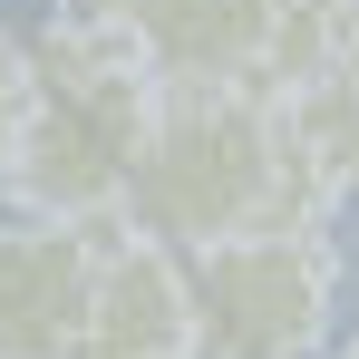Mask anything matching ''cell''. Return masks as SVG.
Returning <instances> with one entry per match:
<instances>
[{"label":"cell","mask_w":359,"mask_h":359,"mask_svg":"<svg viewBox=\"0 0 359 359\" xmlns=\"http://www.w3.org/2000/svg\"><path fill=\"white\" fill-rule=\"evenodd\" d=\"M146 117H156V68L136 59V39L117 20H59L49 39H29V117L0 184L29 214L117 224Z\"/></svg>","instance_id":"cell-1"},{"label":"cell","mask_w":359,"mask_h":359,"mask_svg":"<svg viewBox=\"0 0 359 359\" xmlns=\"http://www.w3.org/2000/svg\"><path fill=\"white\" fill-rule=\"evenodd\" d=\"M272 165H282V97L262 78L156 88V117H146L136 175L117 194V224L194 252V243H214V233L262 224Z\"/></svg>","instance_id":"cell-2"},{"label":"cell","mask_w":359,"mask_h":359,"mask_svg":"<svg viewBox=\"0 0 359 359\" xmlns=\"http://www.w3.org/2000/svg\"><path fill=\"white\" fill-rule=\"evenodd\" d=\"M194 292V359H311L330 330V243L292 224H243L184 252Z\"/></svg>","instance_id":"cell-3"},{"label":"cell","mask_w":359,"mask_h":359,"mask_svg":"<svg viewBox=\"0 0 359 359\" xmlns=\"http://www.w3.org/2000/svg\"><path fill=\"white\" fill-rule=\"evenodd\" d=\"M97 252H107V224H78V214H29L20 204L0 224V359H68L78 350Z\"/></svg>","instance_id":"cell-4"},{"label":"cell","mask_w":359,"mask_h":359,"mask_svg":"<svg viewBox=\"0 0 359 359\" xmlns=\"http://www.w3.org/2000/svg\"><path fill=\"white\" fill-rule=\"evenodd\" d=\"M68 359H194V292H184V252L156 233H107L97 252V292L78 320Z\"/></svg>","instance_id":"cell-5"},{"label":"cell","mask_w":359,"mask_h":359,"mask_svg":"<svg viewBox=\"0 0 359 359\" xmlns=\"http://www.w3.org/2000/svg\"><path fill=\"white\" fill-rule=\"evenodd\" d=\"M156 88H204V78H262L272 0H126L117 20Z\"/></svg>","instance_id":"cell-6"},{"label":"cell","mask_w":359,"mask_h":359,"mask_svg":"<svg viewBox=\"0 0 359 359\" xmlns=\"http://www.w3.org/2000/svg\"><path fill=\"white\" fill-rule=\"evenodd\" d=\"M359 39V0H272V39H262V88L330 78Z\"/></svg>","instance_id":"cell-7"},{"label":"cell","mask_w":359,"mask_h":359,"mask_svg":"<svg viewBox=\"0 0 359 359\" xmlns=\"http://www.w3.org/2000/svg\"><path fill=\"white\" fill-rule=\"evenodd\" d=\"M20 117H29V39H10V29H0V175H10Z\"/></svg>","instance_id":"cell-8"},{"label":"cell","mask_w":359,"mask_h":359,"mask_svg":"<svg viewBox=\"0 0 359 359\" xmlns=\"http://www.w3.org/2000/svg\"><path fill=\"white\" fill-rule=\"evenodd\" d=\"M59 20H126V0H59Z\"/></svg>","instance_id":"cell-9"},{"label":"cell","mask_w":359,"mask_h":359,"mask_svg":"<svg viewBox=\"0 0 359 359\" xmlns=\"http://www.w3.org/2000/svg\"><path fill=\"white\" fill-rule=\"evenodd\" d=\"M340 78H350V88H359V39H350V59H340Z\"/></svg>","instance_id":"cell-10"},{"label":"cell","mask_w":359,"mask_h":359,"mask_svg":"<svg viewBox=\"0 0 359 359\" xmlns=\"http://www.w3.org/2000/svg\"><path fill=\"white\" fill-rule=\"evenodd\" d=\"M340 359H359V340H350V350H340Z\"/></svg>","instance_id":"cell-11"}]
</instances>
